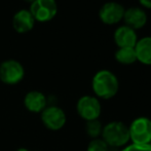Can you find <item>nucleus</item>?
<instances>
[{
  "mask_svg": "<svg viewBox=\"0 0 151 151\" xmlns=\"http://www.w3.org/2000/svg\"><path fill=\"white\" fill-rule=\"evenodd\" d=\"M91 88L96 97L109 100L115 97L119 90V81L115 74L107 69L98 71L91 80Z\"/></svg>",
  "mask_w": 151,
  "mask_h": 151,
  "instance_id": "1",
  "label": "nucleus"
},
{
  "mask_svg": "<svg viewBox=\"0 0 151 151\" xmlns=\"http://www.w3.org/2000/svg\"><path fill=\"white\" fill-rule=\"evenodd\" d=\"M101 137L109 147H122L129 141V127L122 121H110L103 127Z\"/></svg>",
  "mask_w": 151,
  "mask_h": 151,
  "instance_id": "2",
  "label": "nucleus"
},
{
  "mask_svg": "<svg viewBox=\"0 0 151 151\" xmlns=\"http://www.w3.org/2000/svg\"><path fill=\"white\" fill-rule=\"evenodd\" d=\"M129 141L136 145L151 144V119L148 117H137L129 125Z\"/></svg>",
  "mask_w": 151,
  "mask_h": 151,
  "instance_id": "3",
  "label": "nucleus"
},
{
  "mask_svg": "<svg viewBox=\"0 0 151 151\" xmlns=\"http://www.w3.org/2000/svg\"><path fill=\"white\" fill-rule=\"evenodd\" d=\"M25 76L23 65L17 60H6L0 64V80L3 83L14 86L22 81Z\"/></svg>",
  "mask_w": 151,
  "mask_h": 151,
  "instance_id": "4",
  "label": "nucleus"
},
{
  "mask_svg": "<svg viewBox=\"0 0 151 151\" xmlns=\"http://www.w3.org/2000/svg\"><path fill=\"white\" fill-rule=\"evenodd\" d=\"M77 113L86 121L99 119L102 113V106L99 99L93 96H83L76 104Z\"/></svg>",
  "mask_w": 151,
  "mask_h": 151,
  "instance_id": "5",
  "label": "nucleus"
},
{
  "mask_svg": "<svg viewBox=\"0 0 151 151\" xmlns=\"http://www.w3.org/2000/svg\"><path fill=\"white\" fill-rule=\"evenodd\" d=\"M29 10L35 21L48 22L58 14V4L56 0H34Z\"/></svg>",
  "mask_w": 151,
  "mask_h": 151,
  "instance_id": "6",
  "label": "nucleus"
},
{
  "mask_svg": "<svg viewBox=\"0 0 151 151\" xmlns=\"http://www.w3.org/2000/svg\"><path fill=\"white\" fill-rule=\"evenodd\" d=\"M125 8L122 4L116 1H109L104 3L99 10V18L101 22L108 26L116 25L122 21Z\"/></svg>",
  "mask_w": 151,
  "mask_h": 151,
  "instance_id": "7",
  "label": "nucleus"
},
{
  "mask_svg": "<svg viewBox=\"0 0 151 151\" xmlns=\"http://www.w3.org/2000/svg\"><path fill=\"white\" fill-rule=\"evenodd\" d=\"M42 123L50 131H59L65 125L67 117L63 109L57 106H48L41 112Z\"/></svg>",
  "mask_w": 151,
  "mask_h": 151,
  "instance_id": "8",
  "label": "nucleus"
},
{
  "mask_svg": "<svg viewBox=\"0 0 151 151\" xmlns=\"http://www.w3.org/2000/svg\"><path fill=\"white\" fill-rule=\"evenodd\" d=\"M147 14L141 7L138 6H132L124 10L122 21L124 22V25L133 30H139L142 29L147 24Z\"/></svg>",
  "mask_w": 151,
  "mask_h": 151,
  "instance_id": "9",
  "label": "nucleus"
},
{
  "mask_svg": "<svg viewBox=\"0 0 151 151\" xmlns=\"http://www.w3.org/2000/svg\"><path fill=\"white\" fill-rule=\"evenodd\" d=\"M113 39L115 44L120 47H135L138 41V34L135 30L129 27L120 26L114 31Z\"/></svg>",
  "mask_w": 151,
  "mask_h": 151,
  "instance_id": "10",
  "label": "nucleus"
},
{
  "mask_svg": "<svg viewBox=\"0 0 151 151\" xmlns=\"http://www.w3.org/2000/svg\"><path fill=\"white\" fill-rule=\"evenodd\" d=\"M35 22V19L33 18L30 10L20 9L14 14L12 27L18 33H27L33 29Z\"/></svg>",
  "mask_w": 151,
  "mask_h": 151,
  "instance_id": "11",
  "label": "nucleus"
},
{
  "mask_svg": "<svg viewBox=\"0 0 151 151\" xmlns=\"http://www.w3.org/2000/svg\"><path fill=\"white\" fill-rule=\"evenodd\" d=\"M46 97L41 91H31L24 98V105L26 109L33 113H41L46 108Z\"/></svg>",
  "mask_w": 151,
  "mask_h": 151,
  "instance_id": "12",
  "label": "nucleus"
},
{
  "mask_svg": "<svg viewBox=\"0 0 151 151\" xmlns=\"http://www.w3.org/2000/svg\"><path fill=\"white\" fill-rule=\"evenodd\" d=\"M137 61L146 66H151V36L138 39L135 45Z\"/></svg>",
  "mask_w": 151,
  "mask_h": 151,
  "instance_id": "13",
  "label": "nucleus"
},
{
  "mask_svg": "<svg viewBox=\"0 0 151 151\" xmlns=\"http://www.w3.org/2000/svg\"><path fill=\"white\" fill-rule=\"evenodd\" d=\"M114 58L121 65H132L137 61L134 47H120L115 52Z\"/></svg>",
  "mask_w": 151,
  "mask_h": 151,
  "instance_id": "14",
  "label": "nucleus"
},
{
  "mask_svg": "<svg viewBox=\"0 0 151 151\" xmlns=\"http://www.w3.org/2000/svg\"><path fill=\"white\" fill-rule=\"evenodd\" d=\"M102 131H103V125L99 119L86 121V132L88 137H91V139L99 138L102 135Z\"/></svg>",
  "mask_w": 151,
  "mask_h": 151,
  "instance_id": "15",
  "label": "nucleus"
},
{
  "mask_svg": "<svg viewBox=\"0 0 151 151\" xmlns=\"http://www.w3.org/2000/svg\"><path fill=\"white\" fill-rule=\"evenodd\" d=\"M108 149L109 146L106 144V142L102 138H97L88 143L86 151H108Z\"/></svg>",
  "mask_w": 151,
  "mask_h": 151,
  "instance_id": "16",
  "label": "nucleus"
},
{
  "mask_svg": "<svg viewBox=\"0 0 151 151\" xmlns=\"http://www.w3.org/2000/svg\"><path fill=\"white\" fill-rule=\"evenodd\" d=\"M120 151H151V145H136L131 144Z\"/></svg>",
  "mask_w": 151,
  "mask_h": 151,
  "instance_id": "17",
  "label": "nucleus"
},
{
  "mask_svg": "<svg viewBox=\"0 0 151 151\" xmlns=\"http://www.w3.org/2000/svg\"><path fill=\"white\" fill-rule=\"evenodd\" d=\"M139 3L141 4L144 8L151 9V0H139Z\"/></svg>",
  "mask_w": 151,
  "mask_h": 151,
  "instance_id": "18",
  "label": "nucleus"
},
{
  "mask_svg": "<svg viewBox=\"0 0 151 151\" xmlns=\"http://www.w3.org/2000/svg\"><path fill=\"white\" fill-rule=\"evenodd\" d=\"M17 151H29L28 149H26V148H19Z\"/></svg>",
  "mask_w": 151,
  "mask_h": 151,
  "instance_id": "19",
  "label": "nucleus"
},
{
  "mask_svg": "<svg viewBox=\"0 0 151 151\" xmlns=\"http://www.w3.org/2000/svg\"><path fill=\"white\" fill-rule=\"evenodd\" d=\"M25 1H26V2H29V3H32V2H33L34 1V0H25Z\"/></svg>",
  "mask_w": 151,
  "mask_h": 151,
  "instance_id": "20",
  "label": "nucleus"
},
{
  "mask_svg": "<svg viewBox=\"0 0 151 151\" xmlns=\"http://www.w3.org/2000/svg\"><path fill=\"white\" fill-rule=\"evenodd\" d=\"M150 145H151V144H150Z\"/></svg>",
  "mask_w": 151,
  "mask_h": 151,
  "instance_id": "21",
  "label": "nucleus"
}]
</instances>
